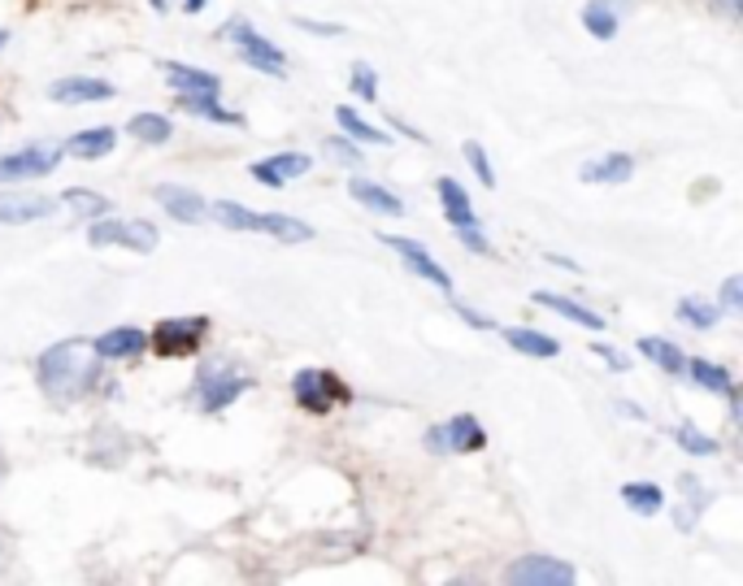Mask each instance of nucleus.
<instances>
[{
  "mask_svg": "<svg viewBox=\"0 0 743 586\" xmlns=\"http://www.w3.org/2000/svg\"><path fill=\"white\" fill-rule=\"evenodd\" d=\"M39 387L53 395V400H79L96 378H101V356L92 352L88 340H61L53 348L39 352Z\"/></svg>",
  "mask_w": 743,
  "mask_h": 586,
  "instance_id": "obj_1",
  "label": "nucleus"
},
{
  "mask_svg": "<svg viewBox=\"0 0 743 586\" xmlns=\"http://www.w3.org/2000/svg\"><path fill=\"white\" fill-rule=\"evenodd\" d=\"M248 387H252V378L240 365H231L222 356H209V360H201V369L192 378V404L201 413H222L244 395Z\"/></svg>",
  "mask_w": 743,
  "mask_h": 586,
  "instance_id": "obj_2",
  "label": "nucleus"
},
{
  "mask_svg": "<svg viewBox=\"0 0 743 586\" xmlns=\"http://www.w3.org/2000/svg\"><path fill=\"white\" fill-rule=\"evenodd\" d=\"M209 218H218V222L231 227V231L274 234V239H283V243H305V239H313V227H309V222H300V218H292V214H252L240 200H214V205H209Z\"/></svg>",
  "mask_w": 743,
  "mask_h": 586,
  "instance_id": "obj_3",
  "label": "nucleus"
},
{
  "mask_svg": "<svg viewBox=\"0 0 743 586\" xmlns=\"http://www.w3.org/2000/svg\"><path fill=\"white\" fill-rule=\"evenodd\" d=\"M218 39H231V44H236V53H240V61L252 66L256 74L287 79V53H283L274 39H265L261 31H252L244 18H236V22L218 26Z\"/></svg>",
  "mask_w": 743,
  "mask_h": 586,
  "instance_id": "obj_4",
  "label": "nucleus"
},
{
  "mask_svg": "<svg viewBox=\"0 0 743 586\" xmlns=\"http://www.w3.org/2000/svg\"><path fill=\"white\" fill-rule=\"evenodd\" d=\"M292 395H296V404H300L305 413L327 417L340 400H348V387H344L335 374H327V369H300V374L292 378Z\"/></svg>",
  "mask_w": 743,
  "mask_h": 586,
  "instance_id": "obj_5",
  "label": "nucleus"
},
{
  "mask_svg": "<svg viewBox=\"0 0 743 586\" xmlns=\"http://www.w3.org/2000/svg\"><path fill=\"white\" fill-rule=\"evenodd\" d=\"M61 148L53 143H26L18 152H4L0 157V183H22V179H48L57 165H61Z\"/></svg>",
  "mask_w": 743,
  "mask_h": 586,
  "instance_id": "obj_6",
  "label": "nucleus"
},
{
  "mask_svg": "<svg viewBox=\"0 0 743 586\" xmlns=\"http://www.w3.org/2000/svg\"><path fill=\"white\" fill-rule=\"evenodd\" d=\"M88 239H92V248H110V243H123V248H130V252H152L157 248V227L152 222H144V218H130V222H118V218H92V231H88Z\"/></svg>",
  "mask_w": 743,
  "mask_h": 586,
  "instance_id": "obj_7",
  "label": "nucleus"
},
{
  "mask_svg": "<svg viewBox=\"0 0 743 586\" xmlns=\"http://www.w3.org/2000/svg\"><path fill=\"white\" fill-rule=\"evenodd\" d=\"M205 331H209V318H165L152 326V348L161 356H187L201 348Z\"/></svg>",
  "mask_w": 743,
  "mask_h": 586,
  "instance_id": "obj_8",
  "label": "nucleus"
},
{
  "mask_svg": "<svg viewBox=\"0 0 743 586\" xmlns=\"http://www.w3.org/2000/svg\"><path fill=\"white\" fill-rule=\"evenodd\" d=\"M382 243H387V248H391V252H396V256H400V261H404V265H409L418 278H426L431 287H439L444 296H453V274H448V269H444V265H439V261H435V256H431V252H426L418 239H404V234H382Z\"/></svg>",
  "mask_w": 743,
  "mask_h": 586,
  "instance_id": "obj_9",
  "label": "nucleus"
},
{
  "mask_svg": "<svg viewBox=\"0 0 743 586\" xmlns=\"http://www.w3.org/2000/svg\"><path fill=\"white\" fill-rule=\"evenodd\" d=\"M579 578L570 561L557 556H522L508 565V583L513 586H570Z\"/></svg>",
  "mask_w": 743,
  "mask_h": 586,
  "instance_id": "obj_10",
  "label": "nucleus"
},
{
  "mask_svg": "<svg viewBox=\"0 0 743 586\" xmlns=\"http://www.w3.org/2000/svg\"><path fill=\"white\" fill-rule=\"evenodd\" d=\"M309 165H313V157L309 152H274V157H265V161H252V179L261 183V187H287L292 179H305L309 174Z\"/></svg>",
  "mask_w": 743,
  "mask_h": 586,
  "instance_id": "obj_11",
  "label": "nucleus"
},
{
  "mask_svg": "<svg viewBox=\"0 0 743 586\" xmlns=\"http://www.w3.org/2000/svg\"><path fill=\"white\" fill-rule=\"evenodd\" d=\"M48 214H57L53 196H39V192H0V222L4 227H26V222H39Z\"/></svg>",
  "mask_w": 743,
  "mask_h": 586,
  "instance_id": "obj_12",
  "label": "nucleus"
},
{
  "mask_svg": "<svg viewBox=\"0 0 743 586\" xmlns=\"http://www.w3.org/2000/svg\"><path fill=\"white\" fill-rule=\"evenodd\" d=\"M48 96L57 105H83V101H114V83L96 79V74H66L57 83H48Z\"/></svg>",
  "mask_w": 743,
  "mask_h": 586,
  "instance_id": "obj_13",
  "label": "nucleus"
},
{
  "mask_svg": "<svg viewBox=\"0 0 743 586\" xmlns=\"http://www.w3.org/2000/svg\"><path fill=\"white\" fill-rule=\"evenodd\" d=\"M152 196H157V205H161V209H165L174 222H187V227H196V222H205V218H209V205H205V200H201L192 187H183V183H161Z\"/></svg>",
  "mask_w": 743,
  "mask_h": 586,
  "instance_id": "obj_14",
  "label": "nucleus"
},
{
  "mask_svg": "<svg viewBox=\"0 0 743 586\" xmlns=\"http://www.w3.org/2000/svg\"><path fill=\"white\" fill-rule=\"evenodd\" d=\"M348 196H353L357 205H366L370 214H378V218H400V214H404V200H400L391 187H382V183H374V179H362V170H357V179H348Z\"/></svg>",
  "mask_w": 743,
  "mask_h": 586,
  "instance_id": "obj_15",
  "label": "nucleus"
},
{
  "mask_svg": "<svg viewBox=\"0 0 743 586\" xmlns=\"http://www.w3.org/2000/svg\"><path fill=\"white\" fill-rule=\"evenodd\" d=\"M118 148V130L114 126H88V130H75L70 139H66V157H79V161H101V157H110Z\"/></svg>",
  "mask_w": 743,
  "mask_h": 586,
  "instance_id": "obj_16",
  "label": "nucleus"
},
{
  "mask_svg": "<svg viewBox=\"0 0 743 586\" xmlns=\"http://www.w3.org/2000/svg\"><path fill=\"white\" fill-rule=\"evenodd\" d=\"M144 348H148V335H144L139 326H114V331H105V335L92 340V352H96L101 360H130V356H139Z\"/></svg>",
  "mask_w": 743,
  "mask_h": 586,
  "instance_id": "obj_17",
  "label": "nucleus"
},
{
  "mask_svg": "<svg viewBox=\"0 0 743 586\" xmlns=\"http://www.w3.org/2000/svg\"><path fill=\"white\" fill-rule=\"evenodd\" d=\"M579 179H583V183H630V179H635V157H626V152L592 157V161H583Z\"/></svg>",
  "mask_w": 743,
  "mask_h": 586,
  "instance_id": "obj_18",
  "label": "nucleus"
},
{
  "mask_svg": "<svg viewBox=\"0 0 743 586\" xmlns=\"http://www.w3.org/2000/svg\"><path fill=\"white\" fill-rule=\"evenodd\" d=\"M165 79L179 96H192V92H222V74L214 70H201V66H183V61H165Z\"/></svg>",
  "mask_w": 743,
  "mask_h": 586,
  "instance_id": "obj_19",
  "label": "nucleus"
},
{
  "mask_svg": "<svg viewBox=\"0 0 743 586\" xmlns=\"http://www.w3.org/2000/svg\"><path fill=\"white\" fill-rule=\"evenodd\" d=\"M435 192H439L444 218H448L453 227H470V222H479V214H475V200H470V192H466L457 179H439V183H435Z\"/></svg>",
  "mask_w": 743,
  "mask_h": 586,
  "instance_id": "obj_20",
  "label": "nucleus"
},
{
  "mask_svg": "<svg viewBox=\"0 0 743 586\" xmlns=\"http://www.w3.org/2000/svg\"><path fill=\"white\" fill-rule=\"evenodd\" d=\"M621 13H626V0H592V4H583V26L592 39H614Z\"/></svg>",
  "mask_w": 743,
  "mask_h": 586,
  "instance_id": "obj_21",
  "label": "nucleus"
},
{
  "mask_svg": "<svg viewBox=\"0 0 743 586\" xmlns=\"http://www.w3.org/2000/svg\"><path fill=\"white\" fill-rule=\"evenodd\" d=\"M444 439H448V452H479V448H488V430H483V422L475 413L453 417L444 426Z\"/></svg>",
  "mask_w": 743,
  "mask_h": 586,
  "instance_id": "obj_22",
  "label": "nucleus"
},
{
  "mask_svg": "<svg viewBox=\"0 0 743 586\" xmlns=\"http://www.w3.org/2000/svg\"><path fill=\"white\" fill-rule=\"evenodd\" d=\"M504 340H508V348L513 352L535 356V360H552V356H561V344H557L552 335L530 331V326H508V331H504Z\"/></svg>",
  "mask_w": 743,
  "mask_h": 586,
  "instance_id": "obj_23",
  "label": "nucleus"
},
{
  "mask_svg": "<svg viewBox=\"0 0 743 586\" xmlns=\"http://www.w3.org/2000/svg\"><path fill=\"white\" fill-rule=\"evenodd\" d=\"M535 305H544V309H552V313H561L565 322H574V326H583V331H605V318H601V313H592V309H583V305H574L570 296H552V291H535Z\"/></svg>",
  "mask_w": 743,
  "mask_h": 586,
  "instance_id": "obj_24",
  "label": "nucleus"
},
{
  "mask_svg": "<svg viewBox=\"0 0 743 586\" xmlns=\"http://www.w3.org/2000/svg\"><path fill=\"white\" fill-rule=\"evenodd\" d=\"M700 391H713V395H727L731 387H735V378H731V369H722L718 360H709V356H691L687 360V369H683Z\"/></svg>",
  "mask_w": 743,
  "mask_h": 586,
  "instance_id": "obj_25",
  "label": "nucleus"
},
{
  "mask_svg": "<svg viewBox=\"0 0 743 586\" xmlns=\"http://www.w3.org/2000/svg\"><path fill=\"white\" fill-rule=\"evenodd\" d=\"M179 105L192 117H205V122H218V126H222V122H227V126H244V114L218 105V92H192V96H179Z\"/></svg>",
  "mask_w": 743,
  "mask_h": 586,
  "instance_id": "obj_26",
  "label": "nucleus"
},
{
  "mask_svg": "<svg viewBox=\"0 0 743 586\" xmlns=\"http://www.w3.org/2000/svg\"><path fill=\"white\" fill-rule=\"evenodd\" d=\"M639 356H648L656 369H665V374H674V378L687 369L683 348H678V344H670V340H661V335H643V340H639Z\"/></svg>",
  "mask_w": 743,
  "mask_h": 586,
  "instance_id": "obj_27",
  "label": "nucleus"
},
{
  "mask_svg": "<svg viewBox=\"0 0 743 586\" xmlns=\"http://www.w3.org/2000/svg\"><path fill=\"white\" fill-rule=\"evenodd\" d=\"M621 504L630 513H639V517H656L665 508V491L656 482H626L621 486Z\"/></svg>",
  "mask_w": 743,
  "mask_h": 586,
  "instance_id": "obj_28",
  "label": "nucleus"
},
{
  "mask_svg": "<svg viewBox=\"0 0 743 586\" xmlns=\"http://www.w3.org/2000/svg\"><path fill=\"white\" fill-rule=\"evenodd\" d=\"M126 130H130L139 143H170V139H174V122L165 114H135L126 122Z\"/></svg>",
  "mask_w": 743,
  "mask_h": 586,
  "instance_id": "obj_29",
  "label": "nucleus"
},
{
  "mask_svg": "<svg viewBox=\"0 0 743 586\" xmlns=\"http://www.w3.org/2000/svg\"><path fill=\"white\" fill-rule=\"evenodd\" d=\"M678 318H683L691 331H709V326H718L722 305H713V300H705V296H683V300H678Z\"/></svg>",
  "mask_w": 743,
  "mask_h": 586,
  "instance_id": "obj_30",
  "label": "nucleus"
},
{
  "mask_svg": "<svg viewBox=\"0 0 743 586\" xmlns=\"http://www.w3.org/2000/svg\"><path fill=\"white\" fill-rule=\"evenodd\" d=\"M335 122H340V130H344L348 139H357V143H391V139H387V130L370 126L366 117L357 114V110H348V105H340V110H335Z\"/></svg>",
  "mask_w": 743,
  "mask_h": 586,
  "instance_id": "obj_31",
  "label": "nucleus"
},
{
  "mask_svg": "<svg viewBox=\"0 0 743 586\" xmlns=\"http://www.w3.org/2000/svg\"><path fill=\"white\" fill-rule=\"evenodd\" d=\"M61 205L79 209L83 218H105V214H114V205H110L101 192H88V187H66V192H61Z\"/></svg>",
  "mask_w": 743,
  "mask_h": 586,
  "instance_id": "obj_32",
  "label": "nucleus"
},
{
  "mask_svg": "<svg viewBox=\"0 0 743 586\" xmlns=\"http://www.w3.org/2000/svg\"><path fill=\"white\" fill-rule=\"evenodd\" d=\"M683 486L691 491V499H687V508H674V526H678V530H696V517H700V508L709 504V495L700 491L696 478H683Z\"/></svg>",
  "mask_w": 743,
  "mask_h": 586,
  "instance_id": "obj_33",
  "label": "nucleus"
},
{
  "mask_svg": "<svg viewBox=\"0 0 743 586\" xmlns=\"http://www.w3.org/2000/svg\"><path fill=\"white\" fill-rule=\"evenodd\" d=\"M674 439H678L691 457H718V439H709V435H705V430H696L691 422H683V426L674 430Z\"/></svg>",
  "mask_w": 743,
  "mask_h": 586,
  "instance_id": "obj_34",
  "label": "nucleus"
},
{
  "mask_svg": "<svg viewBox=\"0 0 743 586\" xmlns=\"http://www.w3.org/2000/svg\"><path fill=\"white\" fill-rule=\"evenodd\" d=\"M466 161H470V170H475V179L483 183V187H495V170H492V157H488V148L483 143H475V139H466Z\"/></svg>",
  "mask_w": 743,
  "mask_h": 586,
  "instance_id": "obj_35",
  "label": "nucleus"
},
{
  "mask_svg": "<svg viewBox=\"0 0 743 586\" xmlns=\"http://www.w3.org/2000/svg\"><path fill=\"white\" fill-rule=\"evenodd\" d=\"M327 157H335V161H344V165H357V170H362V143H357V139H348V135H331V139H327Z\"/></svg>",
  "mask_w": 743,
  "mask_h": 586,
  "instance_id": "obj_36",
  "label": "nucleus"
},
{
  "mask_svg": "<svg viewBox=\"0 0 743 586\" xmlns=\"http://www.w3.org/2000/svg\"><path fill=\"white\" fill-rule=\"evenodd\" d=\"M348 88H353L362 101H378V74H374L366 61H357V66H353V74H348Z\"/></svg>",
  "mask_w": 743,
  "mask_h": 586,
  "instance_id": "obj_37",
  "label": "nucleus"
},
{
  "mask_svg": "<svg viewBox=\"0 0 743 586\" xmlns=\"http://www.w3.org/2000/svg\"><path fill=\"white\" fill-rule=\"evenodd\" d=\"M457 231V239L470 248V252H479V256H488L492 252V243H488V234L479 231V222H470V227H453Z\"/></svg>",
  "mask_w": 743,
  "mask_h": 586,
  "instance_id": "obj_38",
  "label": "nucleus"
},
{
  "mask_svg": "<svg viewBox=\"0 0 743 586\" xmlns=\"http://www.w3.org/2000/svg\"><path fill=\"white\" fill-rule=\"evenodd\" d=\"M718 305H722L727 313H740L743 309V278L740 274H731V278L722 283V300H718Z\"/></svg>",
  "mask_w": 743,
  "mask_h": 586,
  "instance_id": "obj_39",
  "label": "nucleus"
},
{
  "mask_svg": "<svg viewBox=\"0 0 743 586\" xmlns=\"http://www.w3.org/2000/svg\"><path fill=\"white\" fill-rule=\"evenodd\" d=\"M596 352H601V360H605L609 369H618V374H626V369H630V360H626V356H621L614 344H596Z\"/></svg>",
  "mask_w": 743,
  "mask_h": 586,
  "instance_id": "obj_40",
  "label": "nucleus"
},
{
  "mask_svg": "<svg viewBox=\"0 0 743 586\" xmlns=\"http://www.w3.org/2000/svg\"><path fill=\"white\" fill-rule=\"evenodd\" d=\"M453 309H457V313H461V318H466L475 331H495L492 318H483V313H475V309H466V305H453Z\"/></svg>",
  "mask_w": 743,
  "mask_h": 586,
  "instance_id": "obj_41",
  "label": "nucleus"
},
{
  "mask_svg": "<svg viewBox=\"0 0 743 586\" xmlns=\"http://www.w3.org/2000/svg\"><path fill=\"white\" fill-rule=\"evenodd\" d=\"M300 26H305V31H313V35H344V26H340V22H309V18H300Z\"/></svg>",
  "mask_w": 743,
  "mask_h": 586,
  "instance_id": "obj_42",
  "label": "nucleus"
},
{
  "mask_svg": "<svg viewBox=\"0 0 743 586\" xmlns=\"http://www.w3.org/2000/svg\"><path fill=\"white\" fill-rule=\"evenodd\" d=\"M422 444H426L431 452H448V439H444V426H431V430L422 435Z\"/></svg>",
  "mask_w": 743,
  "mask_h": 586,
  "instance_id": "obj_43",
  "label": "nucleus"
},
{
  "mask_svg": "<svg viewBox=\"0 0 743 586\" xmlns=\"http://www.w3.org/2000/svg\"><path fill=\"white\" fill-rule=\"evenodd\" d=\"M548 261H552V265H561V269H570V274H579V261H570V256H557V252H548Z\"/></svg>",
  "mask_w": 743,
  "mask_h": 586,
  "instance_id": "obj_44",
  "label": "nucleus"
},
{
  "mask_svg": "<svg viewBox=\"0 0 743 586\" xmlns=\"http://www.w3.org/2000/svg\"><path fill=\"white\" fill-rule=\"evenodd\" d=\"M205 4H209V0H183V9H187V13H201Z\"/></svg>",
  "mask_w": 743,
  "mask_h": 586,
  "instance_id": "obj_45",
  "label": "nucleus"
},
{
  "mask_svg": "<svg viewBox=\"0 0 743 586\" xmlns=\"http://www.w3.org/2000/svg\"><path fill=\"white\" fill-rule=\"evenodd\" d=\"M152 9H157V13H165V9H170V4H165V0H152Z\"/></svg>",
  "mask_w": 743,
  "mask_h": 586,
  "instance_id": "obj_46",
  "label": "nucleus"
},
{
  "mask_svg": "<svg viewBox=\"0 0 743 586\" xmlns=\"http://www.w3.org/2000/svg\"><path fill=\"white\" fill-rule=\"evenodd\" d=\"M4 39H9V31H0V48H4Z\"/></svg>",
  "mask_w": 743,
  "mask_h": 586,
  "instance_id": "obj_47",
  "label": "nucleus"
}]
</instances>
